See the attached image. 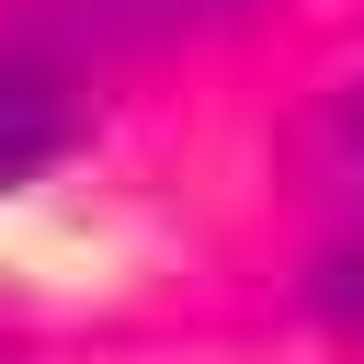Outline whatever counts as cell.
<instances>
[{"instance_id": "cell-2", "label": "cell", "mask_w": 364, "mask_h": 364, "mask_svg": "<svg viewBox=\"0 0 364 364\" xmlns=\"http://www.w3.org/2000/svg\"><path fill=\"white\" fill-rule=\"evenodd\" d=\"M68 136H80L68 80H57V68H0V193L34 182L46 159H68Z\"/></svg>"}, {"instance_id": "cell-4", "label": "cell", "mask_w": 364, "mask_h": 364, "mask_svg": "<svg viewBox=\"0 0 364 364\" xmlns=\"http://www.w3.org/2000/svg\"><path fill=\"white\" fill-rule=\"evenodd\" d=\"M318 148H330V182H341V193L364 205V80H353V91L330 102V125H318Z\"/></svg>"}, {"instance_id": "cell-1", "label": "cell", "mask_w": 364, "mask_h": 364, "mask_svg": "<svg viewBox=\"0 0 364 364\" xmlns=\"http://www.w3.org/2000/svg\"><path fill=\"white\" fill-rule=\"evenodd\" d=\"M262 0H68V46H102V57H148V46H193V34H228L250 23Z\"/></svg>"}, {"instance_id": "cell-5", "label": "cell", "mask_w": 364, "mask_h": 364, "mask_svg": "<svg viewBox=\"0 0 364 364\" xmlns=\"http://www.w3.org/2000/svg\"><path fill=\"white\" fill-rule=\"evenodd\" d=\"M0 364H23V353H0Z\"/></svg>"}, {"instance_id": "cell-3", "label": "cell", "mask_w": 364, "mask_h": 364, "mask_svg": "<svg viewBox=\"0 0 364 364\" xmlns=\"http://www.w3.org/2000/svg\"><path fill=\"white\" fill-rule=\"evenodd\" d=\"M307 307H318L330 330H364V239H353V250H330V262L307 273Z\"/></svg>"}]
</instances>
